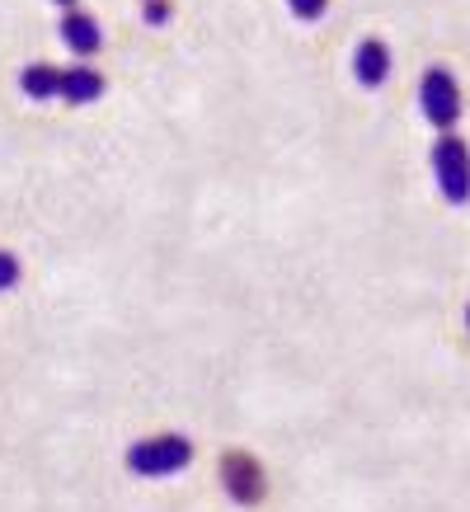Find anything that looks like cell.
<instances>
[{"label":"cell","mask_w":470,"mask_h":512,"mask_svg":"<svg viewBox=\"0 0 470 512\" xmlns=\"http://www.w3.org/2000/svg\"><path fill=\"white\" fill-rule=\"evenodd\" d=\"M193 466V442L184 433H151L127 447V470L141 480H170Z\"/></svg>","instance_id":"obj_1"},{"label":"cell","mask_w":470,"mask_h":512,"mask_svg":"<svg viewBox=\"0 0 470 512\" xmlns=\"http://www.w3.org/2000/svg\"><path fill=\"white\" fill-rule=\"evenodd\" d=\"M433 179H438L442 198L452 207H466L470 202V146L456 132H442L433 141Z\"/></svg>","instance_id":"obj_2"},{"label":"cell","mask_w":470,"mask_h":512,"mask_svg":"<svg viewBox=\"0 0 470 512\" xmlns=\"http://www.w3.org/2000/svg\"><path fill=\"white\" fill-rule=\"evenodd\" d=\"M419 109L438 132H452V127L461 123V85H456V76L447 66H428V71H423Z\"/></svg>","instance_id":"obj_3"},{"label":"cell","mask_w":470,"mask_h":512,"mask_svg":"<svg viewBox=\"0 0 470 512\" xmlns=\"http://www.w3.org/2000/svg\"><path fill=\"white\" fill-rule=\"evenodd\" d=\"M353 76H358L362 90H381L391 76V47L381 38H362L358 52H353Z\"/></svg>","instance_id":"obj_4"},{"label":"cell","mask_w":470,"mask_h":512,"mask_svg":"<svg viewBox=\"0 0 470 512\" xmlns=\"http://www.w3.org/2000/svg\"><path fill=\"white\" fill-rule=\"evenodd\" d=\"M62 43L76 52V57H94L99 47H104V29H99V19L85 15V10H66L62 15Z\"/></svg>","instance_id":"obj_5"},{"label":"cell","mask_w":470,"mask_h":512,"mask_svg":"<svg viewBox=\"0 0 470 512\" xmlns=\"http://www.w3.org/2000/svg\"><path fill=\"white\" fill-rule=\"evenodd\" d=\"M104 94V76L94 71V66H66L62 71V90H57V99H66V104H94Z\"/></svg>","instance_id":"obj_6"},{"label":"cell","mask_w":470,"mask_h":512,"mask_svg":"<svg viewBox=\"0 0 470 512\" xmlns=\"http://www.w3.org/2000/svg\"><path fill=\"white\" fill-rule=\"evenodd\" d=\"M19 90L29 94V99H57V90H62V71L57 66H47V62H33L19 71Z\"/></svg>","instance_id":"obj_7"},{"label":"cell","mask_w":470,"mask_h":512,"mask_svg":"<svg viewBox=\"0 0 470 512\" xmlns=\"http://www.w3.org/2000/svg\"><path fill=\"white\" fill-rule=\"evenodd\" d=\"M287 5H292V15H297L301 24H315V19L325 15L329 0H287Z\"/></svg>","instance_id":"obj_8"},{"label":"cell","mask_w":470,"mask_h":512,"mask_svg":"<svg viewBox=\"0 0 470 512\" xmlns=\"http://www.w3.org/2000/svg\"><path fill=\"white\" fill-rule=\"evenodd\" d=\"M15 282H19V259L10 249H0V292H10Z\"/></svg>","instance_id":"obj_9"},{"label":"cell","mask_w":470,"mask_h":512,"mask_svg":"<svg viewBox=\"0 0 470 512\" xmlns=\"http://www.w3.org/2000/svg\"><path fill=\"white\" fill-rule=\"evenodd\" d=\"M170 0H146V24H151V29H160V24H170Z\"/></svg>","instance_id":"obj_10"},{"label":"cell","mask_w":470,"mask_h":512,"mask_svg":"<svg viewBox=\"0 0 470 512\" xmlns=\"http://www.w3.org/2000/svg\"><path fill=\"white\" fill-rule=\"evenodd\" d=\"M57 5H66V10H71V5H76V0H57Z\"/></svg>","instance_id":"obj_11"},{"label":"cell","mask_w":470,"mask_h":512,"mask_svg":"<svg viewBox=\"0 0 470 512\" xmlns=\"http://www.w3.org/2000/svg\"><path fill=\"white\" fill-rule=\"evenodd\" d=\"M466 325H470V306H466Z\"/></svg>","instance_id":"obj_12"}]
</instances>
